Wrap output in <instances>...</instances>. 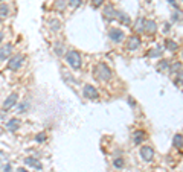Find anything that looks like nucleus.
<instances>
[{"mask_svg":"<svg viewBox=\"0 0 183 172\" xmlns=\"http://www.w3.org/2000/svg\"><path fill=\"white\" fill-rule=\"evenodd\" d=\"M12 171V166H11V163H5V166L2 168V172H11Z\"/></svg>","mask_w":183,"mask_h":172,"instance_id":"nucleus-34","label":"nucleus"},{"mask_svg":"<svg viewBox=\"0 0 183 172\" xmlns=\"http://www.w3.org/2000/svg\"><path fill=\"white\" fill-rule=\"evenodd\" d=\"M35 142H37V143L46 142V133H38V134L35 136Z\"/></svg>","mask_w":183,"mask_h":172,"instance_id":"nucleus-30","label":"nucleus"},{"mask_svg":"<svg viewBox=\"0 0 183 172\" xmlns=\"http://www.w3.org/2000/svg\"><path fill=\"white\" fill-rule=\"evenodd\" d=\"M145 2H148V3H150V2H153V0H145Z\"/></svg>","mask_w":183,"mask_h":172,"instance_id":"nucleus-39","label":"nucleus"},{"mask_svg":"<svg viewBox=\"0 0 183 172\" xmlns=\"http://www.w3.org/2000/svg\"><path fill=\"white\" fill-rule=\"evenodd\" d=\"M169 65H171V61L169 60H160V62L157 64V70L160 72V73H163L165 70H169Z\"/></svg>","mask_w":183,"mask_h":172,"instance_id":"nucleus-21","label":"nucleus"},{"mask_svg":"<svg viewBox=\"0 0 183 172\" xmlns=\"http://www.w3.org/2000/svg\"><path fill=\"white\" fill-rule=\"evenodd\" d=\"M117 15V11L113 8V5H106L104 6V11H102V18L106 21H111L114 20Z\"/></svg>","mask_w":183,"mask_h":172,"instance_id":"nucleus-8","label":"nucleus"},{"mask_svg":"<svg viewBox=\"0 0 183 172\" xmlns=\"http://www.w3.org/2000/svg\"><path fill=\"white\" fill-rule=\"evenodd\" d=\"M9 15V6L6 3L0 5V18H6Z\"/></svg>","mask_w":183,"mask_h":172,"instance_id":"nucleus-25","label":"nucleus"},{"mask_svg":"<svg viewBox=\"0 0 183 172\" xmlns=\"http://www.w3.org/2000/svg\"><path fill=\"white\" fill-rule=\"evenodd\" d=\"M66 5H67V0H55V8L58 11H63L66 8Z\"/></svg>","mask_w":183,"mask_h":172,"instance_id":"nucleus-28","label":"nucleus"},{"mask_svg":"<svg viewBox=\"0 0 183 172\" xmlns=\"http://www.w3.org/2000/svg\"><path fill=\"white\" fill-rule=\"evenodd\" d=\"M17 172H28V171H26L24 168H18V171H17Z\"/></svg>","mask_w":183,"mask_h":172,"instance_id":"nucleus-38","label":"nucleus"},{"mask_svg":"<svg viewBox=\"0 0 183 172\" xmlns=\"http://www.w3.org/2000/svg\"><path fill=\"white\" fill-rule=\"evenodd\" d=\"M47 24H49V29H50L52 32H58V31L61 29V21H60L58 18H50Z\"/></svg>","mask_w":183,"mask_h":172,"instance_id":"nucleus-17","label":"nucleus"},{"mask_svg":"<svg viewBox=\"0 0 183 172\" xmlns=\"http://www.w3.org/2000/svg\"><path fill=\"white\" fill-rule=\"evenodd\" d=\"M113 166H114L116 169H122V168L125 166V162H124V158H122V157H116L114 160H113Z\"/></svg>","mask_w":183,"mask_h":172,"instance_id":"nucleus-26","label":"nucleus"},{"mask_svg":"<svg viewBox=\"0 0 183 172\" xmlns=\"http://www.w3.org/2000/svg\"><path fill=\"white\" fill-rule=\"evenodd\" d=\"M176 75H177V76L174 78V84H176V85H183V69H182L180 72H177Z\"/></svg>","mask_w":183,"mask_h":172,"instance_id":"nucleus-27","label":"nucleus"},{"mask_svg":"<svg viewBox=\"0 0 183 172\" xmlns=\"http://www.w3.org/2000/svg\"><path fill=\"white\" fill-rule=\"evenodd\" d=\"M182 18H183V12L180 9H177L174 14H173V21H180Z\"/></svg>","mask_w":183,"mask_h":172,"instance_id":"nucleus-29","label":"nucleus"},{"mask_svg":"<svg viewBox=\"0 0 183 172\" xmlns=\"http://www.w3.org/2000/svg\"><path fill=\"white\" fill-rule=\"evenodd\" d=\"M64 57H66L67 64L70 65L73 70H80V69H81L83 58H81V55H80V52H76L75 49H70V50L66 52V55H64Z\"/></svg>","mask_w":183,"mask_h":172,"instance_id":"nucleus-1","label":"nucleus"},{"mask_svg":"<svg viewBox=\"0 0 183 172\" xmlns=\"http://www.w3.org/2000/svg\"><path fill=\"white\" fill-rule=\"evenodd\" d=\"M95 75L99 81H110L113 73L110 70V67L106 64V62H98L96 67H95Z\"/></svg>","mask_w":183,"mask_h":172,"instance_id":"nucleus-2","label":"nucleus"},{"mask_svg":"<svg viewBox=\"0 0 183 172\" xmlns=\"http://www.w3.org/2000/svg\"><path fill=\"white\" fill-rule=\"evenodd\" d=\"M139 154H140V157H142L147 163L153 162V158H154V149H153L151 146H148V145H143V146H140Z\"/></svg>","mask_w":183,"mask_h":172,"instance_id":"nucleus-7","label":"nucleus"},{"mask_svg":"<svg viewBox=\"0 0 183 172\" xmlns=\"http://www.w3.org/2000/svg\"><path fill=\"white\" fill-rule=\"evenodd\" d=\"M64 50H66V46H64L63 43H55V46H54V52L58 55V57H61V55H64Z\"/></svg>","mask_w":183,"mask_h":172,"instance_id":"nucleus-24","label":"nucleus"},{"mask_svg":"<svg viewBox=\"0 0 183 172\" xmlns=\"http://www.w3.org/2000/svg\"><path fill=\"white\" fill-rule=\"evenodd\" d=\"M173 146L174 148H183V136L182 134H176L173 137Z\"/></svg>","mask_w":183,"mask_h":172,"instance_id":"nucleus-23","label":"nucleus"},{"mask_svg":"<svg viewBox=\"0 0 183 172\" xmlns=\"http://www.w3.org/2000/svg\"><path fill=\"white\" fill-rule=\"evenodd\" d=\"M145 18L143 17H137V20L134 21V31L136 32H143L145 31Z\"/></svg>","mask_w":183,"mask_h":172,"instance_id":"nucleus-19","label":"nucleus"},{"mask_svg":"<svg viewBox=\"0 0 183 172\" xmlns=\"http://www.w3.org/2000/svg\"><path fill=\"white\" fill-rule=\"evenodd\" d=\"M12 50H14V46H12L11 43L3 44L2 47H0V61H6V60L11 57Z\"/></svg>","mask_w":183,"mask_h":172,"instance_id":"nucleus-10","label":"nucleus"},{"mask_svg":"<svg viewBox=\"0 0 183 172\" xmlns=\"http://www.w3.org/2000/svg\"><path fill=\"white\" fill-rule=\"evenodd\" d=\"M177 47H179V44L174 41V40H171V38H166V40H165V49H166V50H169V52H176Z\"/></svg>","mask_w":183,"mask_h":172,"instance_id":"nucleus-20","label":"nucleus"},{"mask_svg":"<svg viewBox=\"0 0 183 172\" xmlns=\"http://www.w3.org/2000/svg\"><path fill=\"white\" fill-rule=\"evenodd\" d=\"M104 2H106V0H92V6H93V8H99V6L104 5Z\"/></svg>","mask_w":183,"mask_h":172,"instance_id":"nucleus-32","label":"nucleus"},{"mask_svg":"<svg viewBox=\"0 0 183 172\" xmlns=\"http://www.w3.org/2000/svg\"><path fill=\"white\" fill-rule=\"evenodd\" d=\"M24 165L29 166V168H34L37 171H41L43 169V163L38 160V158H35V157H26L24 158Z\"/></svg>","mask_w":183,"mask_h":172,"instance_id":"nucleus-11","label":"nucleus"},{"mask_svg":"<svg viewBox=\"0 0 183 172\" xmlns=\"http://www.w3.org/2000/svg\"><path fill=\"white\" fill-rule=\"evenodd\" d=\"M162 54H163V46H159V47H156V49H150L147 57L148 58H159V57H162Z\"/></svg>","mask_w":183,"mask_h":172,"instance_id":"nucleus-18","label":"nucleus"},{"mask_svg":"<svg viewBox=\"0 0 183 172\" xmlns=\"http://www.w3.org/2000/svg\"><path fill=\"white\" fill-rule=\"evenodd\" d=\"M145 139H147L145 131L137 129V131H134V133H133V143H134V145H137V146H139V145H140L143 140H145Z\"/></svg>","mask_w":183,"mask_h":172,"instance_id":"nucleus-14","label":"nucleus"},{"mask_svg":"<svg viewBox=\"0 0 183 172\" xmlns=\"http://www.w3.org/2000/svg\"><path fill=\"white\" fill-rule=\"evenodd\" d=\"M140 44H142L140 38H139L137 35H131V37H128V41H127V50L134 52V50H137V49L140 47Z\"/></svg>","mask_w":183,"mask_h":172,"instance_id":"nucleus-9","label":"nucleus"},{"mask_svg":"<svg viewBox=\"0 0 183 172\" xmlns=\"http://www.w3.org/2000/svg\"><path fill=\"white\" fill-rule=\"evenodd\" d=\"M183 67H182V62H179V61H176V62H171V65H169V75H176L177 72H180Z\"/></svg>","mask_w":183,"mask_h":172,"instance_id":"nucleus-22","label":"nucleus"},{"mask_svg":"<svg viewBox=\"0 0 183 172\" xmlns=\"http://www.w3.org/2000/svg\"><path fill=\"white\" fill-rule=\"evenodd\" d=\"M169 29H171V23H168V21H166V23L163 24V34H168V32H169Z\"/></svg>","mask_w":183,"mask_h":172,"instance_id":"nucleus-35","label":"nucleus"},{"mask_svg":"<svg viewBox=\"0 0 183 172\" xmlns=\"http://www.w3.org/2000/svg\"><path fill=\"white\" fill-rule=\"evenodd\" d=\"M108 38L111 40L113 43H122L125 40V34L119 28H110L108 29Z\"/></svg>","mask_w":183,"mask_h":172,"instance_id":"nucleus-6","label":"nucleus"},{"mask_svg":"<svg viewBox=\"0 0 183 172\" xmlns=\"http://www.w3.org/2000/svg\"><path fill=\"white\" fill-rule=\"evenodd\" d=\"M116 18L119 20V23L124 24V26H130V24H131V18H130V15L125 14V12H122V11H117Z\"/></svg>","mask_w":183,"mask_h":172,"instance_id":"nucleus-13","label":"nucleus"},{"mask_svg":"<svg viewBox=\"0 0 183 172\" xmlns=\"http://www.w3.org/2000/svg\"><path fill=\"white\" fill-rule=\"evenodd\" d=\"M23 62H24V55H21V54H17V55H12L9 60H8V64H6V67L9 69V70H18L21 65H23Z\"/></svg>","mask_w":183,"mask_h":172,"instance_id":"nucleus-3","label":"nucleus"},{"mask_svg":"<svg viewBox=\"0 0 183 172\" xmlns=\"http://www.w3.org/2000/svg\"><path fill=\"white\" fill-rule=\"evenodd\" d=\"M18 102V93L17 91H12V93L3 101V105H2V111L3 113H8L12 107H14V105Z\"/></svg>","mask_w":183,"mask_h":172,"instance_id":"nucleus-4","label":"nucleus"},{"mask_svg":"<svg viewBox=\"0 0 183 172\" xmlns=\"http://www.w3.org/2000/svg\"><path fill=\"white\" fill-rule=\"evenodd\" d=\"M20 123H21V121L18 117H12V119H9V121L6 122L5 128L9 131V133H15V131L20 128Z\"/></svg>","mask_w":183,"mask_h":172,"instance_id":"nucleus-12","label":"nucleus"},{"mask_svg":"<svg viewBox=\"0 0 183 172\" xmlns=\"http://www.w3.org/2000/svg\"><path fill=\"white\" fill-rule=\"evenodd\" d=\"M6 160H8V155L3 151H0V163H6Z\"/></svg>","mask_w":183,"mask_h":172,"instance_id":"nucleus-33","label":"nucleus"},{"mask_svg":"<svg viewBox=\"0 0 183 172\" xmlns=\"http://www.w3.org/2000/svg\"><path fill=\"white\" fill-rule=\"evenodd\" d=\"M83 95H84L86 99H90V101H98L99 99V91L96 90V87H93L92 84H86L84 85Z\"/></svg>","mask_w":183,"mask_h":172,"instance_id":"nucleus-5","label":"nucleus"},{"mask_svg":"<svg viewBox=\"0 0 183 172\" xmlns=\"http://www.w3.org/2000/svg\"><path fill=\"white\" fill-rule=\"evenodd\" d=\"M127 102H128L130 105H131V107H136V102H134V99H133V98H128V99H127Z\"/></svg>","mask_w":183,"mask_h":172,"instance_id":"nucleus-36","label":"nucleus"},{"mask_svg":"<svg viewBox=\"0 0 183 172\" xmlns=\"http://www.w3.org/2000/svg\"><path fill=\"white\" fill-rule=\"evenodd\" d=\"M143 32H147V34H150V35H153V34L157 32V24H156V21L147 20V21H145V31H143Z\"/></svg>","mask_w":183,"mask_h":172,"instance_id":"nucleus-15","label":"nucleus"},{"mask_svg":"<svg viewBox=\"0 0 183 172\" xmlns=\"http://www.w3.org/2000/svg\"><path fill=\"white\" fill-rule=\"evenodd\" d=\"M69 5L72 8H78V6L83 5V0H69Z\"/></svg>","mask_w":183,"mask_h":172,"instance_id":"nucleus-31","label":"nucleus"},{"mask_svg":"<svg viewBox=\"0 0 183 172\" xmlns=\"http://www.w3.org/2000/svg\"><path fill=\"white\" fill-rule=\"evenodd\" d=\"M3 37H5V34H3V32H0V43L3 41Z\"/></svg>","mask_w":183,"mask_h":172,"instance_id":"nucleus-37","label":"nucleus"},{"mask_svg":"<svg viewBox=\"0 0 183 172\" xmlns=\"http://www.w3.org/2000/svg\"><path fill=\"white\" fill-rule=\"evenodd\" d=\"M29 108H31V102H29L28 99H23V101L18 102V105H17V113L23 114V113H26V111H29Z\"/></svg>","mask_w":183,"mask_h":172,"instance_id":"nucleus-16","label":"nucleus"}]
</instances>
